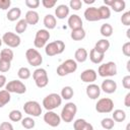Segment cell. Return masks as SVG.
Returning a JSON list of instances; mask_svg holds the SVG:
<instances>
[{"instance_id":"6da1fadb","label":"cell","mask_w":130,"mask_h":130,"mask_svg":"<svg viewBox=\"0 0 130 130\" xmlns=\"http://www.w3.org/2000/svg\"><path fill=\"white\" fill-rule=\"evenodd\" d=\"M62 104V98L58 93H50L43 100V106L47 111H53Z\"/></svg>"},{"instance_id":"7a4b0ae2","label":"cell","mask_w":130,"mask_h":130,"mask_svg":"<svg viewBox=\"0 0 130 130\" xmlns=\"http://www.w3.org/2000/svg\"><path fill=\"white\" fill-rule=\"evenodd\" d=\"M77 70V62L73 59H67L57 68V74L59 76H66Z\"/></svg>"},{"instance_id":"3957f363","label":"cell","mask_w":130,"mask_h":130,"mask_svg":"<svg viewBox=\"0 0 130 130\" xmlns=\"http://www.w3.org/2000/svg\"><path fill=\"white\" fill-rule=\"evenodd\" d=\"M77 113V107L74 103H67L62 111H61V115H60V118L61 120H63L65 123H70L73 121L75 115Z\"/></svg>"},{"instance_id":"277c9868","label":"cell","mask_w":130,"mask_h":130,"mask_svg":"<svg viewBox=\"0 0 130 130\" xmlns=\"http://www.w3.org/2000/svg\"><path fill=\"white\" fill-rule=\"evenodd\" d=\"M65 49V44L63 41L61 40H57L54 42H51L49 44H47L45 46V52L47 56H55V55H59L62 54L63 51Z\"/></svg>"},{"instance_id":"5b68a950","label":"cell","mask_w":130,"mask_h":130,"mask_svg":"<svg viewBox=\"0 0 130 130\" xmlns=\"http://www.w3.org/2000/svg\"><path fill=\"white\" fill-rule=\"evenodd\" d=\"M117 65L115 62L110 61L99 66L98 73L102 77H112L117 74Z\"/></svg>"},{"instance_id":"8992f818","label":"cell","mask_w":130,"mask_h":130,"mask_svg":"<svg viewBox=\"0 0 130 130\" xmlns=\"http://www.w3.org/2000/svg\"><path fill=\"white\" fill-rule=\"evenodd\" d=\"M25 58L27 63L35 67H38L43 63V57L37 49H32V48L27 49L25 52Z\"/></svg>"},{"instance_id":"52a82bcc","label":"cell","mask_w":130,"mask_h":130,"mask_svg":"<svg viewBox=\"0 0 130 130\" xmlns=\"http://www.w3.org/2000/svg\"><path fill=\"white\" fill-rule=\"evenodd\" d=\"M23 111L28 116L39 117L42 114V107L36 101H27L23 105Z\"/></svg>"},{"instance_id":"ba28073f","label":"cell","mask_w":130,"mask_h":130,"mask_svg":"<svg viewBox=\"0 0 130 130\" xmlns=\"http://www.w3.org/2000/svg\"><path fill=\"white\" fill-rule=\"evenodd\" d=\"M5 89L10 93L14 92L17 94H22L26 91V86L20 80H11V81H8V83H6Z\"/></svg>"},{"instance_id":"9c48e42d","label":"cell","mask_w":130,"mask_h":130,"mask_svg":"<svg viewBox=\"0 0 130 130\" xmlns=\"http://www.w3.org/2000/svg\"><path fill=\"white\" fill-rule=\"evenodd\" d=\"M114 109V102L109 98H102L95 104V110L99 113H111Z\"/></svg>"},{"instance_id":"30bf717a","label":"cell","mask_w":130,"mask_h":130,"mask_svg":"<svg viewBox=\"0 0 130 130\" xmlns=\"http://www.w3.org/2000/svg\"><path fill=\"white\" fill-rule=\"evenodd\" d=\"M50 39V32L48 29H39L36 32V37L34 40V45L36 48H43L47 45V42Z\"/></svg>"},{"instance_id":"8fae6325","label":"cell","mask_w":130,"mask_h":130,"mask_svg":"<svg viewBox=\"0 0 130 130\" xmlns=\"http://www.w3.org/2000/svg\"><path fill=\"white\" fill-rule=\"evenodd\" d=\"M2 42L10 48H17L20 45V37L12 31H7L2 36Z\"/></svg>"},{"instance_id":"7c38bea8","label":"cell","mask_w":130,"mask_h":130,"mask_svg":"<svg viewBox=\"0 0 130 130\" xmlns=\"http://www.w3.org/2000/svg\"><path fill=\"white\" fill-rule=\"evenodd\" d=\"M44 121L46 122V124H48L51 127H57L60 125L61 123V118L58 114H56L53 111H48L45 115H44Z\"/></svg>"},{"instance_id":"4fadbf2b","label":"cell","mask_w":130,"mask_h":130,"mask_svg":"<svg viewBox=\"0 0 130 130\" xmlns=\"http://www.w3.org/2000/svg\"><path fill=\"white\" fill-rule=\"evenodd\" d=\"M104 3L109 8H112L115 12H121L126 7V2L124 0H104Z\"/></svg>"},{"instance_id":"5bb4252c","label":"cell","mask_w":130,"mask_h":130,"mask_svg":"<svg viewBox=\"0 0 130 130\" xmlns=\"http://www.w3.org/2000/svg\"><path fill=\"white\" fill-rule=\"evenodd\" d=\"M84 18L87 20V21H99L101 20V17H100V13H99V10L96 7H88L85 9L84 13Z\"/></svg>"},{"instance_id":"9a60e30c","label":"cell","mask_w":130,"mask_h":130,"mask_svg":"<svg viewBox=\"0 0 130 130\" xmlns=\"http://www.w3.org/2000/svg\"><path fill=\"white\" fill-rule=\"evenodd\" d=\"M101 90H103L106 93H114L117 90V83L113 79L106 78L101 85Z\"/></svg>"},{"instance_id":"2e32d148","label":"cell","mask_w":130,"mask_h":130,"mask_svg":"<svg viewBox=\"0 0 130 130\" xmlns=\"http://www.w3.org/2000/svg\"><path fill=\"white\" fill-rule=\"evenodd\" d=\"M96 77H98V74H96L95 70H93V69H86V70L82 71L80 74L81 81L86 82V83H92L93 81L96 80Z\"/></svg>"},{"instance_id":"e0dca14e","label":"cell","mask_w":130,"mask_h":130,"mask_svg":"<svg viewBox=\"0 0 130 130\" xmlns=\"http://www.w3.org/2000/svg\"><path fill=\"white\" fill-rule=\"evenodd\" d=\"M86 95L91 100H96L101 94V87L95 83H89L86 86Z\"/></svg>"},{"instance_id":"ac0fdd59","label":"cell","mask_w":130,"mask_h":130,"mask_svg":"<svg viewBox=\"0 0 130 130\" xmlns=\"http://www.w3.org/2000/svg\"><path fill=\"white\" fill-rule=\"evenodd\" d=\"M68 26L71 28V30L76 29V28H80V27H82V19L80 18L79 15L72 14L68 18Z\"/></svg>"},{"instance_id":"d6986e66","label":"cell","mask_w":130,"mask_h":130,"mask_svg":"<svg viewBox=\"0 0 130 130\" xmlns=\"http://www.w3.org/2000/svg\"><path fill=\"white\" fill-rule=\"evenodd\" d=\"M69 12H70V8L65 4L58 5L57 8L55 9V15L58 19H64L69 15Z\"/></svg>"},{"instance_id":"ffe728a7","label":"cell","mask_w":130,"mask_h":130,"mask_svg":"<svg viewBox=\"0 0 130 130\" xmlns=\"http://www.w3.org/2000/svg\"><path fill=\"white\" fill-rule=\"evenodd\" d=\"M74 130H93V127L90 123L86 122L84 119H77L73 123Z\"/></svg>"},{"instance_id":"44dd1931","label":"cell","mask_w":130,"mask_h":130,"mask_svg":"<svg viewBox=\"0 0 130 130\" xmlns=\"http://www.w3.org/2000/svg\"><path fill=\"white\" fill-rule=\"evenodd\" d=\"M25 21L27 22V24H30V25H35L39 22L40 20V16H39V13L35 10H28L26 13H25V17H24Z\"/></svg>"},{"instance_id":"7402d4cb","label":"cell","mask_w":130,"mask_h":130,"mask_svg":"<svg viewBox=\"0 0 130 130\" xmlns=\"http://www.w3.org/2000/svg\"><path fill=\"white\" fill-rule=\"evenodd\" d=\"M88 57V53L87 51L84 49V48H78L76 51H75V54H74V60L76 62H79V63H83L86 61Z\"/></svg>"},{"instance_id":"603a6c76","label":"cell","mask_w":130,"mask_h":130,"mask_svg":"<svg viewBox=\"0 0 130 130\" xmlns=\"http://www.w3.org/2000/svg\"><path fill=\"white\" fill-rule=\"evenodd\" d=\"M110 48V42L107 40V39H102L100 41H98L95 43V46H94V49L100 52V53H103L105 54Z\"/></svg>"},{"instance_id":"cb8c5ba5","label":"cell","mask_w":130,"mask_h":130,"mask_svg":"<svg viewBox=\"0 0 130 130\" xmlns=\"http://www.w3.org/2000/svg\"><path fill=\"white\" fill-rule=\"evenodd\" d=\"M104 57H105V54L98 52L94 48L91 49L90 52H89V59H90V61H91L92 63H94V64H100V63H102L103 60H104Z\"/></svg>"},{"instance_id":"d4e9b609","label":"cell","mask_w":130,"mask_h":130,"mask_svg":"<svg viewBox=\"0 0 130 130\" xmlns=\"http://www.w3.org/2000/svg\"><path fill=\"white\" fill-rule=\"evenodd\" d=\"M44 25L47 29H53L57 25V20L56 17L52 14H47L44 17Z\"/></svg>"},{"instance_id":"484cf974","label":"cell","mask_w":130,"mask_h":130,"mask_svg":"<svg viewBox=\"0 0 130 130\" xmlns=\"http://www.w3.org/2000/svg\"><path fill=\"white\" fill-rule=\"evenodd\" d=\"M21 15V10L19 7H13L11 9L8 10L7 14H6V17L9 21H15L17 20Z\"/></svg>"},{"instance_id":"4316f807","label":"cell","mask_w":130,"mask_h":130,"mask_svg":"<svg viewBox=\"0 0 130 130\" xmlns=\"http://www.w3.org/2000/svg\"><path fill=\"white\" fill-rule=\"evenodd\" d=\"M85 30L83 27H80V28H76V29H72L71 30V34H70V37L73 41H82L84 38H85Z\"/></svg>"},{"instance_id":"83f0119b","label":"cell","mask_w":130,"mask_h":130,"mask_svg":"<svg viewBox=\"0 0 130 130\" xmlns=\"http://www.w3.org/2000/svg\"><path fill=\"white\" fill-rule=\"evenodd\" d=\"M112 117H113L112 119L115 122H123L126 119V113H125V111H123L121 109H117L113 112Z\"/></svg>"},{"instance_id":"f1b7e54d","label":"cell","mask_w":130,"mask_h":130,"mask_svg":"<svg viewBox=\"0 0 130 130\" xmlns=\"http://www.w3.org/2000/svg\"><path fill=\"white\" fill-rule=\"evenodd\" d=\"M11 100L10 92H8L6 89L0 90V108H3L5 105H7Z\"/></svg>"},{"instance_id":"f546056e","label":"cell","mask_w":130,"mask_h":130,"mask_svg":"<svg viewBox=\"0 0 130 130\" xmlns=\"http://www.w3.org/2000/svg\"><path fill=\"white\" fill-rule=\"evenodd\" d=\"M100 32L103 37L109 38L113 35V26L110 23H104V24H102V26L100 28Z\"/></svg>"},{"instance_id":"4dcf8cb0","label":"cell","mask_w":130,"mask_h":130,"mask_svg":"<svg viewBox=\"0 0 130 130\" xmlns=\"http://www.w3.org/2000/svg\"><path fill=\"white\" fill-rule=\"evenodd\" d=\"M74 95V90L71 86H64L61 90V94L60 96L62 98V100H70L72 96Z\"/></svg>"},{"instance_id":"1f68e13d","label":"cell","mask_w":130,"mask_h":130,"mask_svg":"<svg viewBox=\"0 0 130 130\" xmlns=\"http://www.w3.org/2000/svg\"><path fill=\"white\" fill-rule=\"evenodd\" d=\"M13 57H14V54L11 49H3L0 53V59L8 62H11L13 60Z\"/></svg>"},{"instance_id":"d6a6232c","label":"cell","mask_w":130,"mask_h":130,"mask_svg":"<svg viewBox=\"0 0 130 130\" xmlns=\"http://www.w3.org/2000/svg\"><path fill=\"white\" fill-rule=\"evenodd\" d=\"M98 10H99L101 19H108V18H110V16H111V10H110V8L108 6L102 5L101 7L98 8Z\"/></svg>"},{"instance_id":"836d02e7","label":"cell","mask_w":130,"mask_h":130,"mask_svg":"<svg viewBox=\"0 0 130 130\" xmlns=\"http://www.w3.org/2000/svg\"><path fill=\"white\" fill-rule=\"evenodd\" d=\"M27 22L25 21V19H20L17 21L16 25H15V32L18 35V34H22L26 30L27 28Z\"/></svg>"},{"instance_id":"e575fe53","label":"cell","mask_w":130,"mask_h":130,"mask_svg":"<svg viewBox=\"0 0 130 130\" xmlns=\"http://www.w3.org/2000/svg\"><path fill=\"white\" fill-rule=\"evenodd\" d=\"M17 75L20 79L25 80V79H28L30 77L31 73H30V70L27 67H20L17 71Z\"/></svg>"},{"instance_id":"d590c367","label":"cell","mask_w":130,"mask_h":130,"mask_svg":"<svg viewBox=\"0 0 130 130\" xmlns=\"http://www.w3.org/2000/svg\"><path fill=\"white\" fill-rule=\"evenodd\" d=\"M21 125L23 128L25 129H32L35 126H36V122L32 118L30 117H25V118H22L21 120Z\"/></svg>"},{"instance_id":"8d00e7d4","label":"cell","mask_w":130,"mask_h":130,"mask_svg":"<svg viewBox=\"0 0 130 130\" xmlns=\"http://www.w3.org/2000/svg\"><path fill=\"white\" fill-rule=\"evenodd\" d=\"M101 125L104 129L106 130H111L114 128L115 126V121L112 119V118H104L101 122Z\"/></svg>"},{"instance_id":"74e56055","label":"cell","mask_w":130,"mask_h":130,"mask_svg":"<svg viewBox=\"0 0 130 130\" xmlns=\"http://www.w3.org/2000/svg\"><path fill=\"white\" fill-rule=\"evenodd\" d=\"M9 119L12 122H18L22 120V114L19 110H12L9 113Z\"/></svg>"},{"instance_id":"f35d334b","label":"cell","mask_w":130,"mask_h":130,"mask_svg":"<svg viewBox=\"0 0 130 130\" xmlns=\"http://www.w3.org/2000/svg\"><path fill=\"white\" fill-rule=\"evenodd\" d=\"M45 76H48V73H47L46 69H44V68H37L32 72V78H34V80L39 79L41 77H45Z\"/></svg>"},{"instance_id":"ab89813d","label":"cell","mask_w":130,"mask_h":130,"mask_svg":"<svg viewBox=\"0 0 130 130\" xmlns=\"http://www.w3.org/2000/svg\"><path fill=\"white\" fill-rule=\"evenodd\" d=\"M35 82H36V85H37L39 88H43V87H45V86L48 85V83H49V77H48V76L41 77V78H39V79H36Z\"/></svg>"},{"instance_id":"60d3db41","label":"cell","mask_w":130,"mask_h":130,"mask_svg":"<svg viewBox=\"0 0 130 130\" xmlns=\"http://www.w3.org/2000/svg\"><path fill=\"white\" fill-rule=\"evenodd\" d=\"M10 67H11V62L0 59V72H2V73L8 72L10 70Z\"/></svg>"},{"instance_id":"b9f144b4","label":"cell","mask_w":130,"mask_h":130,"mask_svg":"<svg viewBox=\"0 0 130 130\" xmlns=\"http://www.w3.org/2000/svg\"><path fill=\"white\" fill-rule=\"evenodd\" d=\"M25 5L28 8H31V10H34L35 8H38L40 6V0H25L24 1Z\"/></svg>"},{"instance_id":"7bdbcfd3","label":"cell","mask_w":130,"mask_h":130,"mask_svg":"<svg viewBox=\"0 0 130 130\" xmlns=\"http://www.w3.org/2000/svg\"><path fill=\"white\" fill-rule=\"evenodd\" d=\"M121 22H122V24H124L126 26H129L130 25V11H126L125 13L122 14V16H121Z\"/></svg>"},{"instance_id":"ee69618b","label":"cell","mask_w":130,"mask_h":130,"mask_svg":"<svg viewBox=\"0 0 130 130\" xmlns=\"http://www.w3.org/2000/svg\"><path fill=\"white\" fill-rule=\"evenodd\" d=\"M69 6L73 10H79L82 6V1H80V0H70Z\"/></svg>"},{"instance_id":"f6af8a7d","label":"cell","mask_w":130,"mask_h":130,"mask_svg":"<svg viewBox=\"0 0 130 130\" xmlns=\"http://www.w3.org/2000/svg\"><path fill=\"white\" fill-rule=\"evenodd\" d=\"M56 0H42V4L45 8H53L56 5Z\"/></svg>"},{"instance_id":"bcb514c9","label":"cell","mask_w":130,"mask_h":130,"mask_svg":"<svg viewBox=\"0 0 130 130\" xmlns=\"http://www.w3.org/2000/svg\"><path fill=\"white\" fill-rule=\"evenodd\" d=\"M122 53L126 57H130V42H126L122 46Z\"/></svg>"},{"instance_id":"7dc6e473","label":"cell","mask_w":130,"mask_h":130,"mask_svg":"<svg viewBox=\"0 0 130 130\" xmlns=\"http://www.w3.org/2000/svg\"><path fill=\"white\" fill-rule=\"evenodd\" d=\"M11 5L10 0H0V9L1 10H7Z\"/></svg>"},{"instance_id":"c3c4849f","label":"cell","mask_w":130,"mask_h":130,"mask_svg":"<svg viewBox=\"0 0 130 130\" xmlns=\"http://www.w3.org/2000/svg\"><path fill=\"white\" fill-rule=\"evenodd\" d=\"M122 85L126 89H130V75H126L122 79Z\"/></svg>"},{"instance_id":"681fc988","label":"cell","mask_w":130,"mask_h":130,"mask_svg":"<svg viewBox=\"0 0 130 130\" xmlns=\"http://www.w3.org/2000/svg\"><path fill=\"white\" fill-rule=\"evenodd\" d=\"M0 130H13V126L9 122H2L0 124Z\"/></svg>"},{"instance_id":"f907efd6","label":"cell","mask_w":130,"mask_h":130,"mask_svg":"<svg viewBox=\"0 0 130 130\" xmlns=\"http://www.w3.org/2000/svg\"><path fill=\"white\" fill-rule=\"evenodd\" d=\"M124 105H125V107H127V108L130 107V92H128V93L125 95V99H124Z\"/></svg>"},{"instance_id":"816d5d0a","label":"cell","mask_w":130,"mask_h":130,"mask_svg":"<svg viewBox=\"0 0 130 130\" xmlns=\"http://www.w3.org/2000/svg\"><path fill=\"white\" fill-rule=\"evenodd\" d=\"M6 85V76L3 74H0V88Z\"/></svg>"},{"instance_id":"f5cc1de1","label":"cell","mask_w":130,"mask_h":130,"mask_svg":"<svg viewBox=\"0 0 130 130\" xmlns=\"http://www.w3.org/2000/svg\"><path fill=\"white\" fill-rule=\"evenodd\" d=\"M84 3H86V4H92V3H94V0H84Z\"/></svg>"},{"instance_id":"db71d44e","label":"cell","mask_w":130,"mask_h":130,"mask_svg":"<svg viewBox=\"0 0 130 130\" xmlns=\"http://www.w3.org/2000/svg\"><path fill=\"white\" fill-rule=\"evenodd\" d=\"M129 32H130V28L127 29V38H128V39H130V34H129Z\"/></svg>"},{"instance_id":"11a10c76","label":"cell","mask_w":130,"mask_h":130,"mask_svg":"<svg viewBox=\"0 0 130 130\" xmlns=\"http://www.w3.org/2000/svg\"><path fill=\"white\" fill-rule=\"evenodd\" d=\"M129 65H130V60H128V62H127V70H128V71H130V69H129Z\"/></svg>"},{"instance_id":"9f6ffc18","label":"cell","mask_w":130,"mask_h":130,"mask_svg":"<svg viewBox=\"0 0 130 130\" xmlns=\"http://www.w3.org/2000/svg\"><path fill=\"white\" fill-rule=\"evenodd\" d=\"M129 127H130V124H127V126H126V130H129Z\"/></svg>"},{"instance_id":"6f0895ef","label":"cell","mask_w":130,"mask_h":130,"mask_svg":"<svg viewBox=\"0 0 130 130\" xmlns=\"http://www.w3.org/2000/svg\"><path fill=\"white\" fill-rule=\"evenodd\" d=\"M2 43H3V42H2V39L0 38V47H1V45H2Z\"/></svg>"},{"instance_id":"680465c9","label":"cell","mask_w":130,"mask_h":130,"mask_svg":"<svg viewBox=\"0 0 130 130\" xmlns=\"http://www.w3.org/2000/svg\"><path fill=\"white\" fill-rule=\"evenodd\" d=\"M13 130H14V129H13Z\"/></svg>"}]
</instances>
